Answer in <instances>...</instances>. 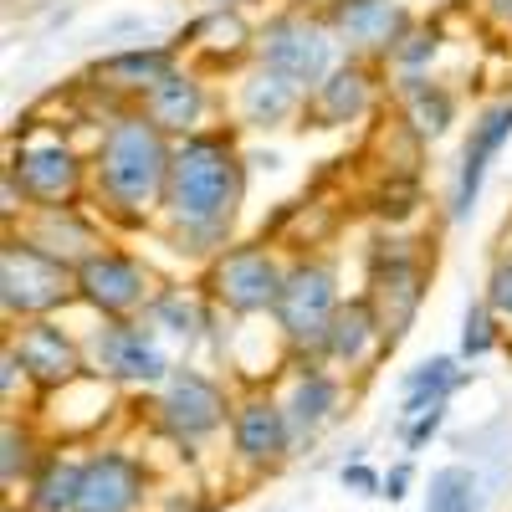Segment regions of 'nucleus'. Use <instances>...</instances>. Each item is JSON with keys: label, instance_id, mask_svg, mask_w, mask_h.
I'll use <instances>...</instances> for the list:
<instances>
[{"label": "nucleus", "instance_id": "nucleus-23", "mask_svg": "<svg viewBox=\"0 0 512 512\" xmlns=\"http://www.w3.org/2000/svg\"><path fill=\"white\" fill-rule=\"evenodd\" d=\"M308 113V93L303 88H292L287 77L267 72V67H256L241 77V88H236V118L241 128H287Z\"/></svg>", "mask_w": 512, "mask_h": 512}, {"label": "nucleus", "instance_id": "nucleus-40", "mask_svg": "<svg viewBox=\"0 0 512 512\" xmlns=\"http://www.w3.org/2000/svg\"><path fill=\"white\" fill-rule=\"evenodd\" d=\"M287 6H297V11H328L333 0H287Z\"/></svg>", "mask_w": 512, "mask_h": 512}, {"label": "nucleus", "instance_id": "nucleus-22", "mask_svg": "<svg viewBox=\"0 0 512 512\" xmlns=\"http://www.w3.org/2000/svg\"><path fill=\"white\" fill-rule=\"evenodd\" d=\"M144 113H149V123H159L169 139H190V134H205V118H210V108H216V98H210V88H205V77L195 72V67H175L159 88L139 103Z\"/></svg>", "mask_w": 512, "mask_h": 512}, {"label": "nucleus", "instance_id": "nucleus-32", "mask_svg": "<svg viewBox=\"0 0 512 512\" xmlns=\"http://www.w3.org/2000/svg\"><path fill=\"white\" fill-rule=\"evenodd\" d=\"M502 344V318L487 303H472L461 318V359H487Z\"/></svg>", "mask_w": 512, "mask_h": 512}, {"label": "nucleus", "instance_id": "nucleus-26", "mask_svg": "<svg viewBox=\"0 0 512 512\" xmlns=\"http://www.w3.org/2000/svg\"><path fill=\"white\" fill-rule=\"evenodd\" d=\"M82 492V456L52 446L47 461L36 466V477L21 487V512H77Z\"/></svg>", "mask_w": 512, "mask_h": 512}, {"label": "nucleus", "instance_id": "nucleus-39", "mask_svg": "<svg viewBox=\"0 0 512 512\" xmlns=\"http://www.w3.org/2000/svg\"><path fill=\"white\" fill-rule=\"evenodd\" d=\"M246 6H256V0H210V11H246Z\"/></svg>", "mask_w": 512, "mask_h": 512}, {"label": "nucleus", "instance_id": "nucleus-4", "mask_svg": "<svg viewBox=\"0 0 512 512\" xmlns=\"http://www.w3.org/2000/svg\"><path fill=\"white\" fill-rule=\"evenodd\" d=\"M344 308V292H338V267L328 256L308 251V256H292L282 297H277V313L272 328L282 338L287 359H318L323 354V338Z\"/></svg>", "mask_w": 512, "mask_h": 512}, {"label": "nucleus", "instance_id": "nucleus-21", "mask_svg": "<svg viewBox=\"0 0 512 512\" xmlns=\"http://www.w3.org/2000/svg\"><path fill=\"white\" fill-rule=\"evenodd\" d=\"M384 354H390V338L379 328V313L369 308V297H344V308H338L328 338H323V364H333L338 374H369Z\"/></svg>", "mask_w": 512, "mask_h": 512}, {"label": "nucleus", "instance_id": "nucleus-1", "mask_svg": "<svg viewBox=\"0 0 512 512\" xmlns=\"http://www.w3.org/2000/svg\"><path fill=\"white\" fill-rule=\"evenodd\" d=\"M246 195V154L236 144V128H205V134L175 139V164H169V190H164V210H159V231L164 241L216 262V256L236 231V210Z\"/></svg>", "mask_w": 512, "mask_h": 512}, {"label": "nucleus", "instance_id": "nucleus-7", "mask_svg": "<svg viewBox=\"0 0 512 512\" xmlns=\"http://www.w3.org/2000/svg\"><path fill=\"white\" fill-rule=\"evenodd\" d=\"M231 410H236V400L226 395V384L216 374H205V369H190V364H180L149 395L154 431L169 436L175 446H185V451H195L210 436L231 431Z\"/></svg>", "mask_w": 512, "mask_h": 512}, {"label": "nucleus", "instance_id": "nucleus-17", "mask_svg": "<svg viewBox=\"0 0 512 512\" xmlns=\"http://www.w3.org/2000/svg\"><path fill=\"white\" fill-rule=\"evenodd\" d=\"M11 231L26 236L36 251L57 256V262L72 267V272L108 246L103 226H98V210H88V205H41V210H26V221L11 226Z\"/></svg>", "mask_w": 512, "mask_h": 512}, {"label": "nucleus", "instance_id": "nucleus-27", "mask_svg": "<svg viewBox=\"0 0 512 512\" xmlns=\"http://www.w3.org/2000/svg\"><path fill=\"white\" fill-rule=\"evenodd\" d=\"M400 113L415 139H441L456 123V93L436 77H400Z\"/></svg>", "mask_w": 512, "mask_h": 512}, {"label": "nucleus", "instance_id": "nucleus-33", "mask_svg": "<svg viewBox=\"0 0 512 512\" xmlns=\"http://www.w3.org/2000/svg\"><path fill=\"white\" fill-rule=\"evenodd\" d=\"M482 303H487V308H492V313H497L502 323H512V251H502L497 262H492Z\"/></svg>", "mask_w": 512, "mask_h": 512}, {"label": "nucleus", "instance_id": "nucleus-11", "mask_svg": "<svg viewBox=\"0 0 512 512\" xmlns=\"http://www.w3.org/2000/svg\"><path fill=\"white\" fill-rule=\"evenodd\" d=\"M154 272L144 256L123 251V246H103L98 256L77 267V303L93 318H139L154 303Z\"/></svg>", "mask_w": 512, "mask_h": 512}, {"label": "nucleus", "instance_id": "nucleus-25", "mask_svg": "<svg viewBox=\"0 0 512 512\" xmlns=\"http://www.w3.org/2000/svg\"><path fill=\"white\" fill-rule=\"evenodd\" d=\"M180 52H195L200 62L221 67V62H241L256 52V26L241 11H205L200 21H190L180 31Z\"/></svg>", "mask_w": 512, "mask_h": 512}, {"label": "nucleus", "instance_id": "nucleus-29", "mask_svg": "<svg viewBox=\"0 0 512 512\" xmlns=\"http://www.w3.org/2000/svg\"><path fill=\"white\" fill-rule=\"evenodd\" d=\"M47 441H41V431L26 420V415H6V425H0V482L6 487H26L36 477V466L47 461Z\"/></svg>", "mask_w": 512, "mask_h": 512}, {"label": "nucleus", "instance_id": "nucleus-13", "mask_svg": "<svg viewBox=\"0 0 512 512\" xmlns=\"http://www.w3.org/2000/svg\"><path fill=\"white\" fill-rule=\"evenodd\" d=\"M297 451L292 420L282 410V395L251 384L246 395H236L231 410V456L246 466V472H277V466Z\"/></svg>", "mask_w": 512, "mask_h": 512}, {"label": "nucleus", "instance_id": "nucleus-34", "mask_svg": "<svg viewBox=\"0 0 512 512\" xmlns=\"http://www.w3.org/2000/svg\"><path fill=\"white\" fill-rule=\"evenodd\" d=\"M441 425H446V405L425 410V415H415V420H400L395 431H400V446H405V451H425V446L441 436Z\"/></svg>", "mask_w": 512, "mask_h": 512}, {"label": "nucleus", "instance_id": "nucleus-37", "mask_svg": "<svg viewBox=\"0 0 512 512\" xmlns=\"http://www.w3.org/2000/svg\"><path fill=\"white\" fill-rule=\"evenodd\" d=\"M379 497H390V502H405L410 497V461H400V466L384 472V492Z\"/></svg>", "mask_w": 512, "mask_h": 512}, {"label": "nucleus", "instance_id": "nucleus-6", "mask_svg": "<svg viewBox=\"0 0 512 512\" xmlns=\"http://www.w3.org/2000/svg\"><path fill=\"white\" fill-rule=\"evenodd\" d=\"M287 267L292 262H282L272 251V241H236L216 256V262H205L200 287L210 297V308H221L231 318H272L282 282H287Z\"/></svg>", "mask_w": 512, "mask_h": 512}, {"label": "nucleus", "instance_id": "nucleus-3", "mask_svg": "<svg viewBox=\"0 0 512 512\" xmlns=\"http://www.w3.org/2000/svg\"><path fill=\"white\" fill-rule=\"evenodd\" d=\"M256 67H267L277 77H287L292 88L313 93L318 82L344 62V47L328 26L323 11H297V6H282L272 11L262 26H256V52H251Z\"/></svg>", "mask_w": 512, "mask_h": 512}, {"label": "nucleus", "instance_id": "nucleus-30", "mask_svg": "<svg viewBox=\"0 0 512 512\" xmlns=\"http://www.w3.org/2000/svg\"><path fill=\"white\" fill-rule=\"evenodd\" d=\"M482 507V492H477V472L472 466H441L431 472V492H425V512H477Z\"/></svg>", "mask_w": 512, "mask_h": 512}, {"label": "nucleus", "instance_id": "nucleus-15", "mask_svg": "<svg viewBox=\"0 0 512 512\" xmlns=\"http://www.w3.org/2000/svg\"><path fill=\"white\" fill-rule=\"evenodd\" d=\"M344 57L359 62H390V52L400 47V36L415 26V16L400 0H333L323 11Z\"/></svg>", "mask_w": 512, "mask_h": 512}, {"label": "nucleus", "instance_id": "nucleus-2", "mask_svg": "<svg viewBox=\"0 0 512 512\" xmlns=\"http://www.w3.org/2000/svg\"><path fill=\"white\" fill-rule=\"evenodd\" d=\"M175 139L144 108H118L93 144V210L118 226H159Z\"/></svg>", "mask_w": 512, "mask_h": 512}, {"label": "nucleus", "instance_id": "nucleus-9", "mask_svg": "<svg viewBox=\"0 0 512 512\" xmlns=\"http://www.w3.org/2000/svg\"><path fill=\"white\" fill-rule=\"evenodd\" d=\"M425 282H431V262H425V251L415 241H400V236L374 241L364 297L379 313V328H384V338H390V349L410 333V323L425 303Z\"/></svg>", "mask_w": 512, "mask_h": 512}, {"label": "nucleus", "instance_id": "nucleus-28", "mask_svg": "<svg viewBox=\"0 0 512 512\" xmlns=\"http://www.w3.org/2000/svg\"><path fill=\"white\" fill-rule=\"evenodd\" d=\"M466 384V369H461V354H436V359H425L405 374V400H400V420H415L425 410H436L446 405L456 390Z\"/></svg>", "mask_w": 512, "mask_h": 512}, {"label": "nucleus", "instance_id": "nucleus-24", "mask_svg": "<svg viewBox=\"0 0 512 512\" xmlns=\"http://www.w3.org/2000/svg\"><path fill=\"white\" fill-rule=\"evenodd\" d=\"M164 344H180V349H195L200 338L210 333V323H216V308H210L205 292H190V287H159L154 303L139 313Z\"/></svg>", "mask_w": 512, "mask_h": 512}, {"label": "nucleus", "instance_id": "nucleus-5", "mask_svg": "<svg viewBox=\"0 0 512 512\" xmlns=\"http://www.w3.org/2000/svg\"><path fill=\"white\" fill-rule=\"evenodd\" d=\"M77 303V272L62 267L57 256L36 251L26 236L6 231L0 241V313L6 323H36V318H57L62 308Z\"/></svg>", "mask_w": 512, "mask_h": 512}, {"label": "nucleus", "instance_id": "nucleus-20", "mask_svg": "<svg viewBox=\"0 0 512 512\" xmlns=\"http://www.w3.org/2000/svg\"><path fill=\"white\" fill-rule=\"evenodd\" d=\"M180 62H185L180 41H164V47H123V52L103 57L88 77H93V88H98V93L118 98L123 108H139V103H144V98H149V93H154Z\"/></svg>", "mask_w": 512, "mask_h": 512}, {"label": "nucleus", "instance_id": "nucleus-35", "mask_svg": "<svg viewBox=\"0 0 512 512\" xmlns=\"http://www.w3.org/2000/svg\"><path fill=\"white\" fill-rule=\"evenodd\" d=\"M26 364H21V354L6 344V349H0V400H6V405H16V395L26 390Z\"/></svg>", "mask_w": 512, "mask_h": 512}, {"label": "nucleus", "instance_id": "nucleus-8", "mask_svg": "<svg viewBox=\"0 0 512 512\" xmlns=\"http://www.w3.org/2000/svg\"><path fill=\"white\" fill-rule=\"evenodd\" d=\"M88 369L103 384H134V390H159L180 364L169 359V344L144 318H98L93 333H82Z\"/></svg>", "mask_w": 512, "mask_h": 512}, {"label": "nucleus", "instance_id": "nucleus-19", "mask_svg": "<svg viewBox=\"0 0 512 512\" xmlns=\"http://www.w3.org/2000/svg\"><path fill=\"white\" fill-rule=\"evenodd\" d=\"M374 108H379V72H374V62L344 57L308 93L303 128H349V123L369 118Z\"/></svg>", "mask_w": 512, "mask_h": 512}, {"label": "nucleus", "instance_id": "nucleus-36", "mask_svg": "<svg viewBox=\"0 0 512 512\" xmlns=\"http://www.w3.org/2000/svg\"><path fill=\"white\" fill-rule=\"evenodd\" d=\"M338 482H344L349 492H359V497H379L384 492V477L374 472V466H364V461H349L344 472H338Z\"/></svg>", "mask_w": 512, "mask_h": 512}, {"label": "nucleus", "instance_id": "nucleus-18", "mask_svg": "<svg viewBox=\"0 0 512 512\" xmlns=\"http://www.w3.org/2000/svg\"><path fill=\"white\" fill-rule=\"evenodd\" d=\"M512 139V93L487 103L472 123V134L461 144V164H456V185H451V221H466L482 200V185H487V169L492 159L502 154V144Z\"/></svg>", "mask_w": 512, "mask_h": 512}, {"label": "nucleus", "instance_id": "nucleus-14", "mask_svg": "<svg viewBox=\"0 0 512 512\" xmlns=\"http://www.w3.org/2000/svg\"><path fill=\"white\" fill-rule=\"evenodd\" d=\"M149 492H154V472L144 456L123 446H103L82 456L77 512H144Z\"/></svg>", "mask_w": 512, "mask_h": 512}, {"label": "nucleus", "instance_id": "nucleus-16", "mask_svg": "<svg viewBox=\"0 0 512 512\" xmlns=\"http://www.w3.org/2000/svg\"><path fill=\"white\" fill-rule=\"evenodd\" d=\"M287 390H282V410L292 420L297 446L318 441L328 425L344 415V374L328 369L323 359H287Z\"/></svg>", "mask_w": 512, "mask_h": 512}, {"label": "nucleus", "instance_id": "nucleus-12", "mask_svg": "<svg viewBox=\"0 0 512 512\" xmlns=\"http://www.w3.org/2000/svg\"><path fill=\"white\" fill-rule=\"evenodd\" d=\"M6 344L21 354L26 364V379L36 395H62L72 384H82L93 369H88V349L72 328H62V318H36V323H16L6 333Z\"/></svg>", "mask_w": 512, "mask_h": 512}, {"label": "nucleus", "instance_id": "nucleus-38", "mask_svg": "<svg viewBox=\"0 0 512 512\" xmlns=\"http://www.w3.org/2000/svg\"><path fill=\"white\" fill-rule=\"evenodd\" d=\"M482 21L502 36H512V0H482Z\"/></svg>", "mask_w": 512, "mask_h": 512}, {"label": "nucleus", "instance_id": "nucleus-10", "mask_svg": "<svg viewBox=\"0 0 512 512\" xmlns=\"http://www.w3.org/2000/svg\"><path fill=\"white\" fill-rule=\"evenodd\" d=\"M6 175L21 185L26 205H82L93 185V154H82L77 144H67L62 134H36L21 139V149H11Z\"/></svg>", "mask_w": 512, "mask_h": 512}, {"label": "nucleus", "instance_id": "nucleus-31", "mask_svg": "<svg viewBox=\"0 0 512 512\" xmlns=\"http://www.w3.org/2000/svg\"><path fill=\"white\" fill-rule=\"evenodd\" d=\"M441 26H431V21H415L405 36H400V47L390 52V72L395 77H431V62H436V52H441Z\"/></svg>", "mask_w": 512, "mask_h": 512}]
</instances>
